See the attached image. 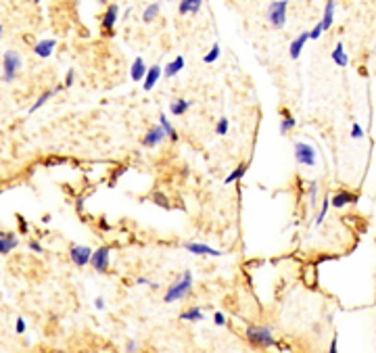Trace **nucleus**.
<instances>
[{
    "mask_svg": "<svg viewBox=\"0 0 376 353\" xmlns=\"http://www.w3.org/2000/svg\"><path fill=\"white\" fill-rule=\"evenodd\" d=\"M245 338H247L249 345H253L257 349H270V347L278 345L276 338H274L272 326H266V324H247Z\"/></svg>",
    "mask_w": 376,
    "mask_h": 353,
    "instance_id": "f257e3e1",
    "label": "nucleus"
},
{
    "mask_svg": "<svg viewBox=\"0 0 376 353\" xmlns=\"http://www.w3.org/2000/svg\"><path fill=\"white\" fill-rule=\"evenodd\" d=\"M192 272L190 270H186V272H182V276H180L176 282H172L170 287H167V291H165V295H163V301L165 303H176V301H182V299H186L188 295L192 293Z\"/></svg>",
    "mask_w": 376,
    "mask_h": 353,
    "instance_id": "f03ea898",
    "label": "nucleus"
},
{
    "mask_svg": "<svg viewBox=\"0 0 376 353\" xmlns=\"http://www.w3.org/2000/svg\"><path fill=\"white\" fill-rule=\"evenodd\" d=\"M286 9H288V0H274L268 7V21L274 30H282L286 25Z\"/></svg>",
    "mask_w": 376,
    "mask_h": 353,
    "instance_id": "7ed1b4c3",
    "label": "nucleus"
},
{
    "mask_svg": "<svg viewBox=\"0 0 376 353\" xmlns=\"http://www.w3.org/2000/svg\"><path fill=\"white\" fill-rule=\"evenodd\" d=\"M19 69H21V56H19V52L7 50L5 56H3V80L7 84H11L13 80L17 78Z\"/></svg>",
    "mask_w": 376,
    "mask_h": 353,
    "instance_id": "20e7f679",
    "label": "nucleus"
},
{
    "mask_svg": "<svg viewBox=\"0 0 376 353\" xmlns=\"http://www.w3.org/2000/svg\"><path fill=\"white\" fill-rule=\"evenodd\" d=\"M90 265L94 267V272L107 274V272H109V265H111V247L103 245V247H99L96 251H92Z\"/></svg>",
    "mask_w": 376,
    "mask_h": 353,
    "instance_id": "39448f33",
    "label": "nucleus"
},
{
    "mask_svg": "<svg viewBox=\"0 0 376 353\" xmlns=\"http://www.w3.org/2000/svg\"><path fill=\"white\" fill-rule=\"evenodd\" d=\"M295 159L305 167H314L318 163V153L308 143H295Z\"/></svg>",
    "mask_w": 376,
    "mask_h": 353,
    "instance_id": "423d86ee",
    "label": "nucleus"
},
{
    "mask_svg": "<svg viewBox=\"0 0 376 353\" xmlns=\"http://www.w3.org/2000/svg\"><path fill=\"white\" fill-rule=\"evenodd\" d=\"M69 257H71V263L78 267H86L90 265V257H92V249L84 247V245H71L69 247Z\"/></svg>",
    "mask_w": 376,
    "mask_h": 353,
    "instance_id": "0eeeda50",
    "label": "nucleus"
},
{
    "mask_svg": "<svg viewBox=\"0 0 376 353\" xmlns=\"http://www.w3.org/2000/svg\"><path fill=\"white\" fill-rule=\"evenodd\" d=\"M182 249H186L188 253H192V255H203V257H219L221 251L219 249H213L209 247L205 243H182Z\"/></svg>",
    "mask_w": 376,
    "mask_h": 353,
    "instance_id": "6e6552de",
    "label": "nucleus"
},
{
    "mask_svg": "<svg viewBox=\"0 0 376 353\" xmlns=\"http://www.w3.org/2000/svg\"><path fill=\"white\" fill-rule=\"evenodd\" d=\"M359 201V196L355 192H349V190H339L330 196V205L334 209H345L347 205H355Z\"/></svg>",
    "mask_w": 376,
    "mask_h": 353,
    "instance_id": "1a4fd4ad",
    "label": "nucleus"
},
{
    "mask_svg": "<svg viewBox=\"0 0 376 353\" xmlns=\"http://www.w3.org/2000/svg\"><path fill=\"white\" fill-rule=\"evenodd\" d=\"M165 138H167V136H165V132L161 130V125H153V128L146 130V134H144V138H142V147H146V149H155L157 145L163 143Z\"/></svg>",
    "mask_w": 376,
    "mask_h": 353,
    "instance_id": "9d476101",
    "label": "nucleus"
},
{
    "mask_svg": "<svg viewBox=\"0 0 376 353\" xmlns=\"http://www.w3.org/2000/svg\"><path fill=\"white\" fill-rule=\"evenodd\" d=\"M117 15H119V7L117 5H109L105 15H103V32L105 34H113V27L117 23Z\"/></svg>",
    "mask_w": 376,
    "mask_h": 353,
    "instance_id": "9b49d317",
    "label": "nucleus"
},
{
    "mask_svg": "<svg viewBox=\"0 0 376 353\" xmlns=\"http://www.w3.org/2000/svg\"><path fill=\"white\" fill-rule=\"evenodd\" d=\"M19 245V238L15 232H0V255H9Z\"/></svg>",
    "mask_w": 376,
    "mask_h": 353,
    "instance_id": "f8f14e48",
    "label": "nucleus"
},
{
    "mask_svg": "<svg viewBox=\"0 0 376 353\" xmlns=\"http://www.w3.org/2000/svg\"><path fill=\"white\" fill-rule=\"evenodd\" d=\"M54 46H57V40H52V38L40 40V42H36V46H34V54L40 56V59H48V56L52 54V50H54Z\"/></svg>",
    "mask_w": 376,
    "mask_h": 353,
    "instance_id": "ddd939ff",
    "label": "nucleus"
},
{
    "mask_svg": "<svg viewBox=\"0 0 376 353\" xmlns=\"http://www.w3.org/2000/svg\"><path fill=\"white\" fill-rule=\"evenodd\" d=\"M310 40V34L308 32H303V34H299L295 40L290 42V48H288V54H290V59L292 61H297L299 56H301V50H303V46H305V42Z\"/></svg>",
    "mask_w": 376,
    "mask_h": 353,
    "instance_id": "4468645a",
    "label": "nucleus"
},
{
    "mask_svg": "<svg viewBox=\"0 0 376 353\" xmlns=\"http://www.w3.org/2000/svg\"><path fill=\"white\" fill-rule=\"evenodd\" d=\"M159 78H161V67H159V65L148 67V69H146V76H144V80H142V88H144L146 92L153 90V88H155V84L159 82Z\"/></svg>",
    "mask_w": 376,
    "mask_h": 353,
    "instance_id": "2eb2a0df",
    "label": "nucleus"
},
{
    "mask_svg": "<svg viewBox=\"0 0 376 353\" xmlns=\"http://www.w3.org/2000/svg\"><path fill=\"white\" fill-rule=\"evenodd\" d=\"M203 7V0H180L178 13L180 15H197Z\"/></svg>",
    "mask_w": 376,
    "mask_h": 353,
    "instance_id": "dca6fc26",
    "label": "nucleus"
},
{
    "mask_svg": "<svg viewBox=\"0 0 376 353\" xmlns=\"http://www.w3.org/2000/svg\"><path fill=\"white\" fill-rule=\"evenodd\" d=\"M144 76H146V65H144V61L140 59V56H136L134 63H132V67H130V78H132L134 82H142Z\"/></svg>",
    "mask_w": 376,
    "mask_h": 353,
    "instance_id": "f3484780",
    "label": "nucleus"
},
{
    "mask_svg": "<svg viewBox=\"0 0 376 353\" xmlns=\"http://www.w3.org/2000/svg\"><path fill=\"white\" fill-rule=\"evenodd\" d=\"M59 90H63V84H61V86H57V88H50V90H44V92H42L38 98H36V103L30 107V113H34V111H38L40 107H44L48 101H50V98L54 96V94H57Z\"/></svg>",
    "mask_w": 376,
    "mask_h": 353,
    "instance_id": "a211bd4d",
    "label": "nucleus"
},
{
    "mask_svg": "<svg viewBox=\"0 0 376 353\" xmlns=\"http://www.w3.org/2000/svg\"><path fill=\"white\" fill-rule=\"evenodd\" d=\"M330 59L337 63L339 67H347V65H349V56H347V52H345L343 42H339V44L334 46V50L330 52Z\"/></svg>",
    "mask_w": 376,
    "mask_h": 353,
    "instance_id": "6ab92c4d",
    "label": "nucleus"
},
{
    "mask_svg": "<svg viewBox=\"0 0 376 353\" xmlns=\"http://www.w3.org/2000/svg\"><path fill=\"white\" fill-rule=\"evenodd\" d=\"M247 169H249V163H239V165H236V167L232 169V172L224 178V184H234V182L243 180L245 174H247Z\"/></svg>",
    "mask_w": 376,
    "mask_h": 353,
    "instance_id": "aec40b11",
    "label": "nucleus"
},
{
    "mask_svg": "<svg viewBox=\"0 0 376 353\" xmlns=\"http://www.w3.org/2000/svg\"><path fill=\"white\" fill-rule=\"evenodd\" d=\"M180 320L182 322H201V320H205V314H203V309L201 307H188V309H184L182 314H180Z\"/></svg>",
    "mask_w": 376,
    "mask_h": 353,
    "instance_id": "412c9836",
    "label": "nucleus"
},
{
    "mask_svg": "<svg viewBox=\"0 0 376 353\" xmlns=\"http://www.w3.org/2000/svg\"><path fill=\"white\" fill-rule=\"evenodd\" d=\"M190 107H192V101H186V98H176V101H172V105H170V113L176 115V117H180V115H184Z\"/></svg>",
    "mask_w": 376,
    "mask_h": 353,
    "instance_id": "4be33fe9",
    "label": "nucleus"
},
{
    "mask_svg": "<svg viewBox=\"0 0 376 353\" xmlns=\"http://www.w3.org/2000/svg\"><path fill=\"white\" fill-rule=\"evenodd\" d=\"M334 0H326V7H324V17H322V21H320V25H322V30L326 32V30H330V25H332V21H334Z\"/></svg>",
    "mask_w": 376,
    "mask_h": 353,
    "instance_id": "5701e85b",
    "label": "nucleus"
},
{
    "mask_svg": "<svg viewBox=\"0 0 376 353\" xmlns=\"http://www.w3.org/2000/svg\"><path fill=\"white\" fill-rule=\"evenodd\" d=\"M182 69H184V56L178 54L172 63L165 65V78H174V76H178L180 72H182Z\"/></svg>",
    "mask_w": 376,
    "mask_h": 353,
    "instance_id": "b1692460",
    "label": "nucleus"
},
{
    "mask_svg": "<svg viewBox=\"0 0 376 353\" xmlns=\"http://www.w3.org/2000/svg\"><path fill=\"white\" fill-rule=\"evenodd\" d=\"M280 115H282V121H280V134L286 136V134L297 125V119L290 115V111H288V109H282V111H280Z\"/></svg>",
    "mask_w": 376,
    "mask_h": 353,
    "instance_id": "393cba45",
    "label": "nucleus"
},
{
    "mask_svg": "<svg viewBox=\"0 0 376 353\" xmlns=\"http://www.w3.org/2000/svg\"><path fill=\"white\" fill-rule=\"evenodd\" d=\"M159 125H161V130L165 132V136L170 138L172 143H178V132H176V128L172 125V121L167 119V115H163V113L159 115Z\"/></svg>",
    "mask_w": 376,
    "mask_h": 353,
    "instance_id": "a878e982",
    "label": "nucleus"
},
{
    "mask_svg": "<svg viewBox=\"0 0 376 353\" xmlns=\"http://www.w3.org/2000/svg\"><path fill=\"white\" fill-rule=\"evenodd\" d=\"M328 207H330V194L322 199V205H320V211H318V216H316V220H314L316 226H320V224H322V222L326 220V216H328Z\"/></svg>",
    "mask_w": 376,
    "mask_h": 353,
    "instance_id": "bb28decb",
    "label": "nucleus"
},
{
    "mask_svg": "<svg viewBox=\"0 0 376 353\" xmlns=\"http://www.w3.org/2000/svg\"><path fill=\"white\" fill-rule=\"evenodd\" d=\"M157 15H159V5H157V3H153V5H148V7L144 9V13H142V21H144V23H151V21H155V19H157Z\"/></svg>",
    "mask_w": 376,
    "mask_h": 353,
    "instance_id": "cd10ccee",
    "label": "nucleus"
},
{
    "mask_svg": "<svg viewBox=\"0 0 376 353\" xmlns=\"http://www.w3.org/2000/svg\"><path fill=\"white\" fill-rule=\"evenodd\" d=\"M318 192H320V186H318V182L316 180H310L308 182V196H310V205L316 209L318 205Z\"/></svg>",
    "mask_w": 376,
    "mask_h": 353,
    "instance_id": "c85d7f7f",
    "label": "nucleus"
},
{
    "mask_svg": "<svg viewBox=\"0 0 376 353\" xmlns=\"http://www.w3.org/2000/svg\"><path fill=\"white\" fill-rule=\"evenodd\" d=\"M228 130H230V121H228V117H219L217 123H215V134H217V136H226Z\"/></svg>",
    "mask_w": 376,
    "mask_h": 353,
    "instance_id": "c756f323",
    "label": "nucleus"
},
{
    "mask_svg": "<svg viewBox=\"0 0 376 353\" xmlns=\"http://www.w3.org/2000/svg\"><path fill=\"white\" fill-rule=\"evenodd\" d=\"M219 52H221L219 44H213V46H211V50H209V52L203 56V63H215V61L219 59Z\"/></svg>",
    "mask_w": 376,
    "mask_h": 353,
    "instance_id": "7c9ffc66",
    "label": "nucleus"
},
{
    "mask_svg": "<svg viewBox=\"0 0 376 353\" xmlns=\"http://www.w3.org/2000/svg\"><path fill=\"white\" fill-rule=\"evenodd\" d=\"M364 136H366V134H364V128H361L357 121H353V125H351V138H353V140H361Z\"/></svg>",
    "mask_w": 376,
    "mask_h": 353,
    "instance_id": "2f4dec72",
    "label": "nucleus"
},
{
    "mask_svg": "<svg viewBox=\"0 0 376 353\" xmlns=\"http://www.w3.org/2000/svg\"><path fill=\"white\" fill-rule=\"evenodd\" d=\"M73 82H76V69H69L65 76V82H63V88H71Z\"/></svg>",
    "mask_w": 376,
    "mask_h": 353,
    "instance_id": "473e14b6",
    "label": "nucleus"
},
{
    "mask_svg": "<svg viewBox=\"0 0 376 353\" xmlns=\"http://www.w3.org/2000/svg\"><path fill=\"white\" fill-rule=\"evenodd\" d=\"M25 330H27V324H25V318H21V316H19V318L15 320V332H17V334H23Z\"/></svg>",
    "mask_w": 376,
    "mask_h": 353,
    "instance_id": "72a5a7b5",
    "label": "nucleus"
},
{
    "mask_svg": "<svg viewBox=\"0 0 376 353\" xmlns=\"http://www.w3.org/2000/svg\"><path fill=\"white\" fill-rule=\"evenodd\" d=\"M213 324H215V326H226V316L221 312H215L213 314Z\"/></svg>",
    "mask_w": 376,
    "mask_h": 353,
    "instance_id": "f704fd0d",
    "label": "nucleus"
},
{
    "mask_svg": "<svg viewBox=\"0 0 376 353\" xmlns=\"http://www.w3.org/2000/svg\"><path fill=\"white\" fill-rule=\"evenodd\" d=\"M27 247H30V251L38 253V255H42V253H44V247H42L38 241H30V243H27Z\"/></svg>",
    "mask_w": 376,
    "mask_h": 353,
    "instance_id": "c9c22d12",
    "label": "nucleus"
},
{
    "mask_svg": "<svg viewBox=\"0 0 376 353\" xmlns=\"http://www.w3.org/2000/svg\"><path fill=\"white\" fill-rule=\"evenodd\" d=\"M308 34H310V40H318L320 36H322V34H324V30H322V25H320V23H318V25L314 27V30H312V32H308Z\"/></svg>",
    "mask_w": 376,
    "mask_h": 353,
    "instance_id": "e433bc0d",
    "label": "nucleus"
},
{
    "mask_svg": "<svg viewBox=\"0 0 376 353\" xmlns=\"http://www.w3.org/2000/svg\"><path fill=\"white\" fill-rule=\"evenodd\" d=\"M125 353H138V343L134 338H130V341L125 343Z\"/></svg>",
    "mask_w": 376,
    "mask_h": 353,
    "instance_id": "4c0bfd02",
    "label": "nucleus"
},
{
    "mask_svg": "<svg viewBox=\"0 0 376 353\" xmlns=\"http://www.w3.org/2000/svg\"><path fill=\"white\" fill-rule=\"evenodd\" d=\"M328 353H339V336H337V334L332 336L330 347H328Z\"/></svg>",
    "mask_w": 376,
    "mask_h": 353,
    "instance_id": "58836bf2",
    "label": "nucleus"
},
{
    "mask_svg": "<svg viewBox=\"0 0 376 353\" xmlns=\"http://www.w3.org/2000/svg\"><path fill=\"white\" fill-rule=\"evenodd\" d=\"M94 307H96V309H105V299H103V297H96V299H94Z\"/></svg>",
    "mask_w": 376,
    "mask_h": 353,
    "instance_id": "ea45409f",
    "label": "nucleus"
},
{
    "mask_svg": "<svg viewBox=\"0 0 376 353\" xmlns=\"http://www.w3.org/2000/svg\"><path fill=\"white\" fill-rule=\"evenodd\" d=\"M136 285H148V287H151L153 282H151L148 278H142V276H140V278H136Z\"/></svg>",
    "mask_w": 376,
    "mask_h": 353,
    "instance_id": "a19ab883",
    "label": "nucleus"
},
{
    "mask_svg": "<svg viewBox=\"0 0 376 353\" xmlns=\"http://www.w3.org/2000/svg\"><path fill=\"white\" fill-rule=\"evenodd\" d=\"M0 38H3V25H0Z\"/></svg>",
    "mask_w": 376,
    "mask_h": 353,
    "instance_id": "79ce46f5",
    "label": "nucleus"
},
{
    "mask_svg": "<svg viewBox=\"0 0 376 353\" xmlns=\"http://www.w3.org/2000/svg\"><path fill=\"white\" fill-rule=\"evenodd\" d=\"M34 3H36V5H38V3H42V0H34Z\"/></svg>",
    "mask_w": 376,
    "mask_h": 353,
    "instance_id": "37998d69",
    "label": "nucleus"
},
{
    "mask_svg": "<svg viewBox=\"0 0 376 353\" xmlns=\"http://www.w3.org/2000/svg\"><path fill=\"white\" fill-rule=\"evenodd\" d=\"M99 3H105V0H99Z\"/></svg>",
    "mask_w": 376,
    "mask_h": 353,
    "instance_id": "c03bdc74",
    "label": "nucleus"
}]
</instances>
